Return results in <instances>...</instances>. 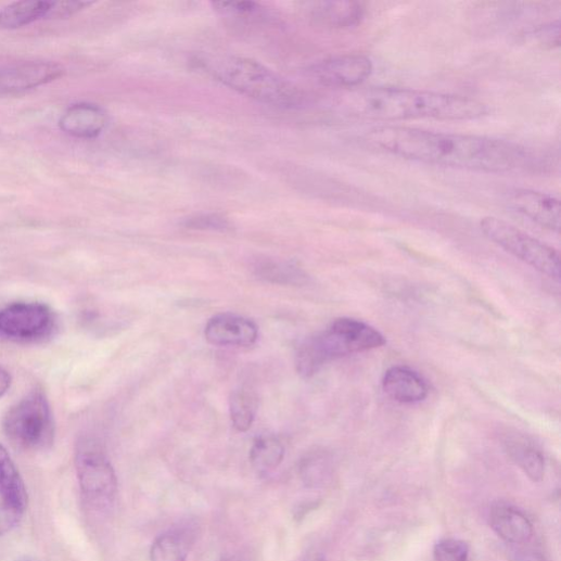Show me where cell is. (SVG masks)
Masks as SVG:
<instances>
[{
	"label": "cell",
	"mask_w": 561,
	"mask_h": 561,
	"mask_svg": "<svg viewBox=\"0 0 561 561\" xmlns=\"http://www.w3.org/2000/svg\"><path fill=\"white\" fill-rule=\"evenodd\" d=\"M385 344V336L372 326L353 318L335 319L324 331L309 336L298 347L296 368L302 377L310 378L331 361Z\"/></svg>",
	"instance_id": "obj_3"
},
{
	"label": "cell",
	"mask_w": 561,
	"mask_h": 561,
	"mask_svg": "<svg viewBox=\"0 0 561 561\" xmlns=\"http://www.w3.org/2000/svg\"><path fill=\"white\" fill-rule=\"evenodd\" d=\"M537 41L550 49L558 48L560 43V24L559 21L544 25L535 31Z\"/></svg>",
	"instance_id": "obj_29"
},
{
	"label": "cell",
	"mask_w": 561,
	"mask_h": 561,
	"mask_svg": "<svg viewBox=\"0 0 561 561\" xmlns=\"http://www.w3.org/2000/svg\"><path fill=\"white\" fill-rule=\"evenodd\" d=\"M28 505L25 483L7 448L0 444V535L12 532Z\"/></svg>",
	"instance_id": "obj_9"
},
{
	"label": "cell",
	"mask_w": 561,
	"mask_h": 561,
	"mask_svg": "<svg viewBox=\"0 0 561 561\" xmlns=\"http://www.w3.org/2000/svg\"><path fill=\"white\" fill-rule=\"evenodd\" d=\"M313 15L324 26L345 29L362 22L366 8L359 2H324L316 5Z\"/></svg>",
	"instance_id": "obj_18"
},
{
	"label": "cell",
	"mask_w": 561,
	"mask_h": 561,
	"mask_svg": "<svg viewBox=\"0 0 561 561\" xmlns=\"http://www.w3.org/2000/svg\"><path fill=\"white\" fill-rule=\"evenodd\" d=\"M257 411L256 397L248 391H237L230 399V412L233 425L241 432L248 431Z\"/></svg>",
	"instance_id": "obj_23"
},
{
	"label": "cell",
	"mask_w": 561,
	"mask_h": 561,
	"mask_svg": "<svg viewBox=\"0 0 561 561\" xmlns=\"http://www.w3.org/2000/svg\"><path fill=\"white\" fill-rule=\"evenodd\" d=\"M55 329V314L46 304L17 302L0 308V340L39 343L50 339Z\"/></svg>",
	"instance_id": "obj_8"
},
{
	"label": "cell",
	"mask_w": 561,
	"mask_h": 561,
	"mask_svg": "<svg viewBox=\"0 0 561 561\" xmlns=\"http://www.w3.org/2000/svg\"><path fill=\"white\" fill-rule=\"evenodd\" d=\"M490 526L508 544L522 545L533 536L528 518L519 509L508 505H497L490 511Z\"/></svg>",
	"instance_id": "obj_17"
},
{
	"label": "cell",
	"mask_w": 561,
	"mask_h": 561,
	"mask_svg": "<svg viewBox=\"0 0 561 561\" xmlns=\"http://www.w3.org/2000/svg\"><path fill=\"white\" fill-rule=\"evenodd\" d=\"M12 381L10 372L0 366V398L8 394L12 386Z\"/></svg>",
	"instance_id": "obj_31"
},
{
	"label": "cell",
	"mask_w": 561,
	"mask_h": 561,
	"mask_svg": "<svg viewBox=\"0 0 561 561\" xmlns=\"http://www.w3.org/2000/svg\"><path fill=\"white\" fill-rule=\"evenodd\" d=\"M214 10L224 16L245 17L254 16L260 7L254 2L213 3Z\"/></svg>",
	"instance_id": "obj_27"
},
{
	"label": "cell",
	"mask_w": 561,
	"mask_h": 561,
	"mask_svg": "<svg viewBox=\"0 0 561 561\" xmlns=\"http://www.w3.org/2000/svg\"><path fill=\"white\" fill-rule=\"evenodd\" d=\"M364 141L406 160L467 170L508 173L526 167L531 161L528 152L512 142L406 127L375 128Z\"/></svg>",
	"instance_id": "obj_1"
},
{
	"label": "cell",
	"mask_w": 561,
	"mask_h": 561,
	"mask_svg": "<svg viewBox=\"0 0 561 561\" xmlns=\"http://www.w3.org/2000/svg\"><path fill=\"white\" fill-rule=\"evenodd\" d=\"M64 68L47 61L21 62L0 68V95L25 92L63 76Z\"/></svg>",
	"instance_id": "obj_11"
},
{
	"label": "cell",
	"mask_w": 561,
	"mask_h": 561,
	"mask_svg": "<svg viewBox=\"0 0 561 561\" xmlns=\"http://www.w3.org/2000/svg\"><path fill=\"white\" fill-rule=\"evenodd\" d=\"M481 230L488 240L518 259L554 281L560 280V257L552 247L493 216L481 220Z\"/></svg>",
	"instance_id": "obj_7"
},
{
	"label": "cell",
	"mask_w": 561,
	"mask_h": 561,
	"mask_svg": "<svg viewBox=\"0 0 561 561\" xmlns=\"http://www.w3.org/2000/svg\"><path fill=\"white\" fill-rule=\"evenodd\" d=\"M434 561H470V547L460 539L439 540L433 550Z\"/></svg>",
	"instance_id": "obj_25"
},
{
	"label": "cell",
	"mask_w": 561,
	"mask_h": 561,
	"mask_svg": "<svg viewBox=\"0 0 561 561\" xmlns=\"http://www.w3.org/2000/svg\"><path fill=\"white\" fill-rule=\"evenodd\" d=\"M385 394L401 404H416L429 395L426 381L416 371L406 367L387 370L382 382Z\"/></svg>",
	"instance_id": "obj_15"
},
{
	"label": "cell",
	"mask_w": 561,
	"mask_h": 561,
	"mask_svg": "<svg viewBox=\"0 0 561 561\" xmlns=\"http://www.w3.org/2000/svg\"><path fill=\"white\" fill-rule=\"evenodd\" d=\"M503 445L509 457L534 483L543 481L545 459L539 448L527 436L517 432L503 433Z\"/></svg>",
	"instance_id": "obj_16"
},
{
	"label": "cell",
	"mask_w": 561,
	"mask_h": 561,
	"mask_svg": "<svg viewBox=\"0 0 561 561\" xmlns=\"http://www.w3.org/2000/svg\"><path fill=\"white\" fill-rule=\"evenodd\" d=\"M342 107L350 118L371 122H467L489 114L487 104L469 97L390 87L350 90Z\"/></svg>",
	"instance_id": "obj_2"
},
{
	"label": "cell",
	"mask_w": 561,
	"mask_h": 561,
	"mask_svg": "<svg viewBox=\"0 0 561 561\" xmlns=\"http://www.w3.org/2000/svg\"><path fill=\"white\" fill-rule=\"evenodd\" d=\"M255 269L259 278L277 284L304 285L308 279L301 268L288 263L263 260Z\"/></svg>",
	"instance_id": "obj_22"
},
{
	"label": "cell",
	"mask_w": 561,
	"mask_h": 561,
	"mask_svg": "<svg viewBox=\"0 0 561 561\" xmlns=\"http://www.w3.org/2000/svg\"><path fill=\"white\" fill-rule=\"evenodd\" d=\"M3 429L11 442L23 450L40 451L51 446L55 425L46 395L34 391L11 407L4 417Z\"/></svg>",
	"instance_id": "obj_6"
},
{
	"label": "cell",
	"mask_w": 561,
	"mask_h": 561,
	"mask_svg": "<svg viewBox=\"0 0 561 561\" xmlns=\"http://www.w3.org/2000/svg\"><path fill=\"white\" fill-rule=\"evenodd\" d=\"M318 82L332 88L354 89L373 73V63L364 54H345L323 60L311 67Z\"/></svg>",
	"instance_id": "obj_10"
},
{
	"label": "cell",
	"mask_w": 561,
	"mask_h": 561,
	"mask_svg": "<svg viewBox=\"0 0 561 561\" xmlns=\"http://www.w3.org/2000/svg\"><path fill=\"white\" fill-rule=\"evenodd\" d=\"M206 341L218 347H250L258 340L254 321L235 314H219L208 320L204 330Z\"/></svg>",
	"instance_id": "obj_12"
},
{
	"label": "cell",
	"mask_w": 561,
	"mask_h": 561,
	"mask_svg": "<svg viewBox=\"0 0 561 561\" xmlns=\"http://www.w3.org/2000/svg\"><path fill=\"white\" fill-rule=\"evenodd\" d=\"M183 226L194 231L228 232L232 229L228 218L218 214H197L186 219Z\"/></svg>",
	"instance_id": "obj_26"
},
{
	"label": "cell",
	"mask_w": 561,
	"mask_h": 561,
	"mask_svg": "<svg viewBox=\"0 0 561 561\" xmlns=\"http://www.w3.org/2000/svg\"><path fill=\"white\" fill-rule=\"evenodd\" d=\"M284 455V446L278 437L262 435L254 441L250 458L258 473H269L280 467Z\"/></svg>",
	"instance_id": "obj_21"
},
{
	"label": "cell",
	"mask_w": 561,
	"mask_h": 561,
	"mask_svg": "<svg viewBox=\"0 0 561 561\" xmlns=\"http://www.w3.org/2000/svg\"><path fill=\"white\" fill-rule=\"evenodd\" d=\"M193 543L189 528H174L158 536L151 547V561H186Z\"/></svg>",
	"instance_id": "obj_20"
},
{
	"label": "cell",
	"mask_w": 561,
	"mask_h": 561,
	"mask_svg": "<svg viewBox=\"0 0 561 561\" xmlns=\"http://www.w3.org/2000/svg\"><path fill=\"white\" fill-rule=\"evenodd\" d=\"M105 111L92 103L81 102L71 105L60 120L61 130L76 139L90 140L105 129Z\"/></svg>",
	"instance_id": "obj_14"
},
{
	"label": "cell",
	"mask_w": 561,
	"mask_h": 561,
	"mask_svg": "<svg viewBox=\"0 0 561 561\" xmlns=\"http://www.w3.org/2000/svg\"><path fill=\"white\" fill-rule=\"evenodd\" d=\"M299 475L302 482L309 488L324 485L330 475L331 468L326 457L313 455L307 457L301 464Z\"/></svg>",
	"instance_id": "obj_24"
},
{
	"label": "cell",
	"mask_w": 561,
	"mask_h": 561,
	"mask_svg": "<svg viewBox=\"0 0 561 561\" xmlns=\"http://www.w3.org/2000/svg\"><path fill=\"white\" fill-rule=\"evenodd\" d=\"M52 2L23 0L0 11V30H16L38 21L48 20Z\"/></svg>",
	"instance_id": "obj_19"
},
{
	"label": "cell",
	"mask_w": 561,
	"mask_h": 561,
	"mask_svg": "<svg viewBox=\"0 0 561 561\" xmlns=\"http://www.w3.org/2000/svg\"><path fill=\"white\" fill-rule=\"evenodd\" d=\"M206 64L208 72L222 85L259 102L296 107L304 101L297 87L257 61L227 56Z\"/></svg>",
	"instance_id": "obj_4"
},
{
	"label": "cell",
	"mask_w": 561,
	"mask_h": 561,
	"mask_svg": "<svg viewBox=\"0 0 561 561\" xmlns=\"http://www.w3.org/2000/svg\"><path fill=\"white\" fill-rule=\"evenodd\" d=\"M514 561H546L544 556L533 548L521 547L513 550Z\"/></svg>",
	"instance_id": "obj_30"
},
{
	"label": "cell",
	"mask_w": 561,
	"mask_h": 561,
	"mask_svg": "<svg viewBox=\"0 0 561 561\" xmlns=\"http://www.w3.org/2000/svg\"><path fill=\"white\" fill-rule=\"evenodd\" d=\"M92 5L89 2H52L48 20H64L76 15Z\"/></svg>",
	"instance_id": "obj_28"
},
{
	"label": "cell",
	"mask_w": 561,
	"mask_h": 561,
	"mask_svg": "<svg viewBox=\"0 0 561 561\" xmlns=\"http://www.w3.org/2000/svg\"><path fill=\"white\" fill-rule=\"evenodd\" d=\"M509 202L514 209L539 227L559 233L560 202L557 197L538 191L518 189L510 193Z\"/></svg>",
	"instance_id": "obj_13"
},
{
	"label": "cell",
	"mask_w": 561,
	"mask_h": 561,
	"mask_svg": "<svg viewBox=\"0 0 561 561\" xmlns=\"http://www.w3.org/2000/svg\"><path fill=\"white\" fill-rule=\"evenodd\" d=\"M75 469L81 497L94 510H104L114 503L118 480L103 447L93 437H81L75 451Z\"/></svg>",
	"instance_id": "obj_5"
},
{
	"label": "cell",
	"mask_w": 561,
	"mask_h": 561,
	"mask_svg": "<svg viewBox=\"0 0 561 561\" xmlns=\"http://www.w3.org/2000/svg\"><path fill=\"white\" fill-rule=\"evenodd\" d=\"M304 561H323V559L321 558L320 554L318 553H311L309 556H307Z\"/></svg>",
	"instance_id": "obj_32"
}]
</instances>
